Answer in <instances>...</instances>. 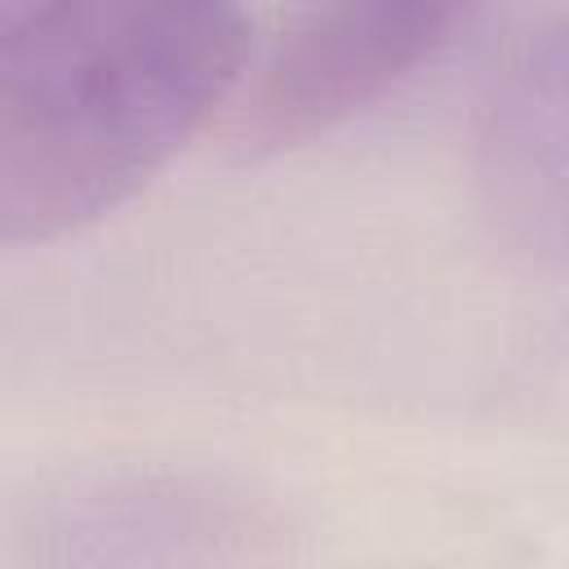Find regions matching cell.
<instances>
[{"mask_svg":"<svg viewBox=\"0 0 569 569\" xmlns=\"http://www.w3.org/2000/svg\"><path fill=\"white\" fill-rule=\"evenodd\" d=\"M249 18L209 0L0 9V240L80 231L142 191L236 89Z\"/></svg>","mask_w":569,"mask_h":569,"instance_id":"cell-1","label":"cell"},{"mask_svg":"<svg viewBox=\"0 0 569 569\" xmlns=\"http://www.w3.org/2000/svg\"><path fill=\"white\" fill-rule=\"evenodd\" d=\"M471 9L462 4H329L298 18L262 58L231 120L240 156H271L329 133L436 58Z\"/></svg>","mask_w":569,"mask_h":569,"instance_id":"cell-2","label":"cell"},{"mask_svg":"<svg viewBox=\"0 0 569 569\" xmlns=\"http://www.w3.org/2000/svg\"><path fill=\"white\" fill-rule=\"evenodd\" d=\"M236 533L231 507L204 489L124 480L53 502L36 556L44 569H209Z\"/></svg>","mask_w":569,"mask_h":569,"instance_id":"cell-3","label":"cell"}]
</instances>
